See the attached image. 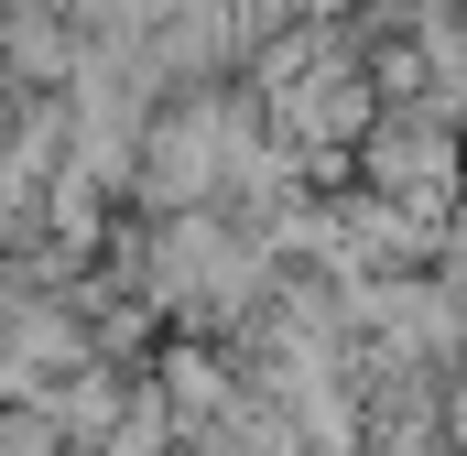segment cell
Here are the masks:
<instances>
[{"instance_id": "cell-1", "label": "cell", "mask_w": 467, "mask_h": 456, "mask_svg": "<svg viewBox=\"0 0 467 456\" xmlns=\"http://www.w3.org/2000/svg\"><path fill=\"white\" fill-rule=\"evenodd\" d=\"M229 109H207V98H185L174 119H152V163H141V185L174 207V218H196V196L229 174Z\"/></svg>"}, {"instance_id": "cell-2", "label": "cell", "mask_w": 467, "mask_h": 456, "mask_svg": "<svg viewBox=\"0 0 467 456\" xmlns=\"http://www.w3.org/2000/svg\"><path fill=\"white\" fill-rule=\"evenodd\" d=\"M33 196H44V218H55V239H66V250H88V239H99V218H109V185H99V174H77V163H55Z\"/></svg>"}, {"instance_id": "cell-3", "label": "cell", "mask_w": 467, "mask_h": 456, "mask_svg": "<svg viewBox=\"0 0 467 456\" xmlns=\"http://www.w3.org/2000/svg\"><path fill=\"white\" fill-rule=\"evenodd\" d=\"M0 44H11V66H22V77H44V88H66V66H77V55H66V22H44V11H11V33H0Z\"/></svg>"}, {"instance_id": "cell-4", "label": "cell", "mask_w": 467, "mask_h": 456, "mask_svg": "<svg viewBox=\"0 0 467 456\" xmlns=\"http://www.w3.org/2000/svg\"><path fill=\"white\" fill-rule=\"evenodd\" d=\"M163 391H174V413H207V424L229 413V369H218V358H174Z\"/></svg>"}, {"instance_id": "cell-5", "label": "cell", "mask_w": 467, "mask_h": 456, "mask_svg": "<svg viewBox=\"0 0 467 456\" xmlns=\"http://www.w3.org/2000/svg\"><path fill=\"white\" fill-rule=\"evenodd\" d=\"M0 456H55V424H44V413H11V424H0Z\"/></svg>"}, {"instance_id": "cell-6", "label": "cell", "mask_w": 467, "mask_h": 456, "mask_svg": "<svg viewBox=\"0 0 467 456\" xmlns=\"http://www.w3.org/2000/svg\"><path fill=\"white\" fill-rule=\"evenodd\" d=\"M22 228H33V196H22V185L0 174V239H22Z\"/></svg>"}]
</instances>
